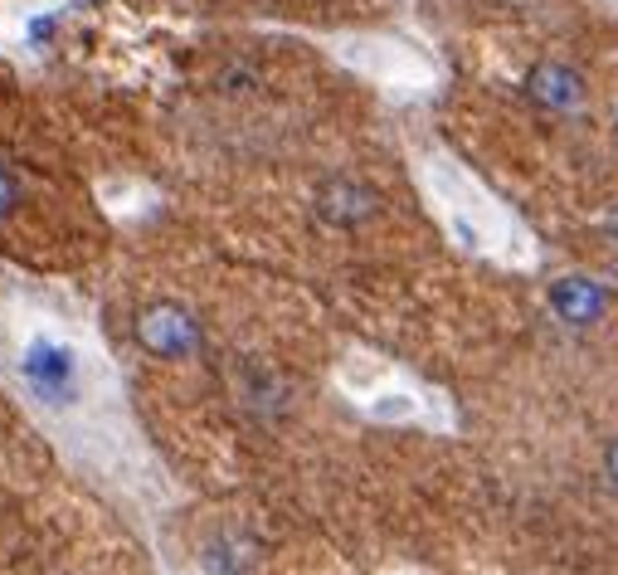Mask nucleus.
Masks as SVG:
<instances>
[{
    "label": "nucleus",
    "instance_id": "0eeeda50",
    "mask_svg": "<svg viewBox=\"0 0 618 575\" xmlns=\"http://www.w3.org/2000/svg\"><path fill=\"white\" fill-rule=\"evenodd\" d=\"M604 468H609V478H614V483H618V439H614V444H609V454H604Z\"/></svg>",
    "mask_w": 618,
    "mask_h": 575
},
{
    "label": "nucleus",
    "instance_id": "1a4fd4ad",
    "mask_svg": "<svg viewBox=\"0 0 618 575\" xmlns=\"http://www.w3.org/2000/svg\"><path fill=\"white\" fill-rule=\"evenodd\" d=\"M614 127H618V122H614Z\"/></svg>",
    "mask_w": 618,
    "mask_h": 575
},
{
    "label": "nucleus",
    "instance_id": "6e6552de",
    "mask_svg": "<svg viewBox=\"0 0 618 575\" xmlns=\"http://www.w3.org/2000/svg\"><path fill=\"white\" fill-rule=\"evenodd\" d=\"M609 234H614V239H618V215H614V220H609Z\"/></svg>",
    "mask_w": 618,
    "mask_h": 575
},
{
    "label": "nucleus",
    "instance_id": "f03ea898",
    "mask_svg": "<svg viewBox=\"0 0 618 575\" xmlns=\"http://www.w3.org/2000/svg\"><path fill=\"white\" fill-rule=\"evenodd\" d=\"M526 98L546 113H575L584 103V78L570 64H536L526 74Z\"/></svg>",
    "mask_w": 618,
    "mask_h": 575
},
{
    "label": "nucleus",
    "instance_id": "423d86ee",
    "mask_svg": "<svg viewBox=\"0 0 618 575\" xmlns=\"http://www.w3.org/2000/svg\"><path fill=\"white\" fill-rule=\"evenodd\" d=\"M10 210H15V181H10V176L0 171V220H5Z\"/></svg>",
    "mask_w": 618,
    "mask_h": 575
},
{
    "label": "nucleus",
    "instance_id": "f257e3e1",
    "mask_svg": "<svg viewBox=\"0 0 618 575\" xmlns=\"http://www.w3.org/2000/svg\"><path fill=\"white\" fill-rule=\"evenodd\" d=\"M137 342H142L151 356L176 361V356H190V351L200 346V327H195V317H190L185 307L156 303L137 317Z\"/></svg>",
    "mask_w": 618,
    "mask_h": 575
},
{
    "label": "nucleus",
    "instance_id": "39448f33",
    "mask_svg": "<svg viewBox=\"0 0 618 575\" xmlns=\"http://www.w3.org/2000/svg\"><path fill=\"white\" fill-rule=\"evenodd\" d=\"M73 356L64 351V346H49V342H35L30 346V356H25V376H30V385L35 390H44V395H64V385H69V366Z\"/></svg>",
    "mask_w": 618,
    "mask_h": 575
},
{
    "label": "nucleus",
    "instance_id": "20e7f679",
    "mask_svg": "<svg viewBox=\"0 0 618 575\" xmlns=\"http://www.w3.org/2000/svg\"><path fill=\"white\" fill-rule=\"evenodd\" d=\"M317 215L331 220V225H361L375 215V195L356 186V181H327L317 191Z\"/></svg>",
    "mask_w": 618,
    "mask_h": 575
},
{
    "label": "nucleus",
    "instance_id": "7ed1b4c3",
    "mask_svg": "<svg viewBox=\"0 0 618 575\" xmlns=\"http://www.w3.org/2000/svg\"><path fill=\"white\" fill-rule=\"evenodd\" d=\"M550 307H555L570 327H589V322L604 317L609 293H604L594 278H560V283L550 288Z\"/></svg>",
    "mask_w": 618,
    "mask_h": 575
}]
</instances>
